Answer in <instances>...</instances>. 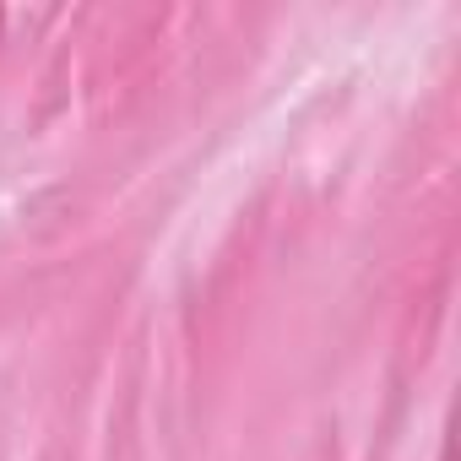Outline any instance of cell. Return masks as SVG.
Instances as JSON below:
<instances>
[{"instance_id":"cell-1","label":"cell","mask_w":461,"mask_h":461,"mask_svg":"<svg viewBox=\"0 0 461 461\" xmlns=\"http://www.w3.org/2000/svg\"><path fill=\"white\" fill-rule=\"evenodd\" d=\"M0 23H6V17H0Z\"/></svg>"}]
</instances>
